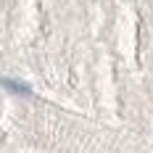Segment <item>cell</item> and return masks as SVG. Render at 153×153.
<instances>
[{
	"label": "cell",
	"instance_id": "1",
	"mask_svg": "<svg viewBox=\"0 0 153 153\" xmlns=\"http://www.w3.org/2000/svg\"><path fill=\"white\" fill-rule=\"evenodd\" d=\"M5 87H8V90H13V92H21V95H29V87H27V85H21V82H5Z\"/></svg>",
	"mask_w": 153,
	"mask_h": 153
}]
</instances>
